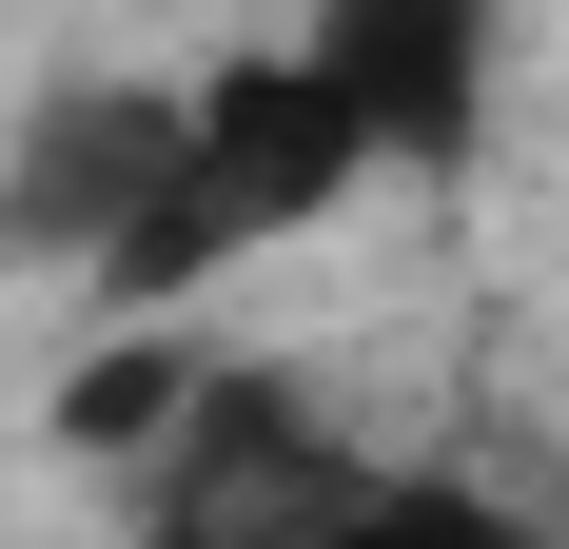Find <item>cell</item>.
Instances as JSON below:
<instances>
[{
    "label": "cell",
    "mask_w": 569,
    "mask_h": 549,
    "mask_svg": "<svg viewBox=\"0 0 569 549\" xmlns=\"http://www.w3.org/2000/svg\"><path fill=\"white\" fill-rule=\"evenodd\" d=\"M335 197H373L353 99L315 79V40H236L217 79H197V138H177L158 236L118 256V315H197V274H236V256H276V236H315Z\"/></svg>",
    "instance_id": "cell-1"
},
{
    "label": "cell",
    "mask_w": 569,
    "mask_h": 549,
    "mask_svg": "<svg viewBox=\"0 0 569 549\" xmlns=\"http://www.w3.org/2000/svg\"><path fill=\"white\" fill-rule=\"evenodd\" d=\"M393 451L335 432V392L276 353H217V392L138 451V549H335Z\"/></svg>",
    "instance_id": "cell-2"
},
{
    "label": "cell",
    "mask_w": 569,
    "mask_h": 549,
    "mask_svg": "<svg viewBox=\"0 0 569 549\" xmlns=\"http://www.w3.org/2000/svg\"><path fill=\"white\" fill-rule=\"evenodd\" d=\"M177 138H197V79H40L20 138H0V256L118 295V256L177 197Z\"/></svg>",
    "instance_id": "cell-3"
},
{
    "label": "cell",
    "mask_w": 569,
    "mask_h": 549,
    "mask_svg": "<svg viewBox=\"0 0 569 549\" xmlns=\"http://www.w3.org/2000/svg\"><path fill=\"white\" fill-rule=\"evenodd\" d=\"M295 40H315V79L353 99L373 177H471V158H491V79H511V0H315Z\"/></svg>",
    "instance_id": "cell-4"
},
{
    "label": "cell",
    "mask_w": 569,
    "mask_h": 549,
    "mask_svg": "<svg viewBox=\"0 0 569 549\" xmlns=\"http://www.w3.org/2000/svg\"><path fill=\"white\" fill-rule=\"evenodd\" d=\"M197 392H217V333H197V315H118L99 353L59 373V412H40V432H59V451H99V471H138V451L197 412Z\"/></svg>",
    "instance_id": "cell-5"
},
{
    "label": "cell",
    "mask_w": 569,
    "mask_h": 549,
    "mask_svg": "<svg viewBox=\"0 0 569 549\" xmlns=\"http://www.w3.org/2000/svg\"><path fill=\"white\" fill-rule=\"evenodd\" d=\"M335 549H530V510L471 491V471H373V510H353Z\"/></svg>",
    "instance_id": "cell-6"
}]
</instances>
